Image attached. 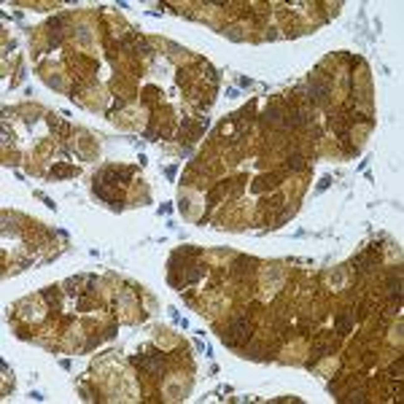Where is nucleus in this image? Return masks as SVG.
<instances>
[{"instance_id":"2","label":"nucleus","mask_w":404,"mask_h":404,"mask_svg":"<svg viewBox=\"0 0 404 404\" xmlns=\"http://www.w3.org/2000/svg\"><path fill=\"white\" fill-rule=\"evenodd\" d=\"M337 326H339V329L345 331V329H348V326H350V321H345V318H339V321H337Z\"/></svg>"},{"instance_id":"1","label":"nucleus","mask_w":404,"mask_h":404,"mask_svg":"<svg viewBox=\"0 0 404 404\" xmlns=\"http://www.w3.org/2000/svg\"><path fill=\"white\" fill-rule=\"evenodd\" d=\"M291 167H294V170L302 167V156H291Z\"/></svg>"}]
</instances>
